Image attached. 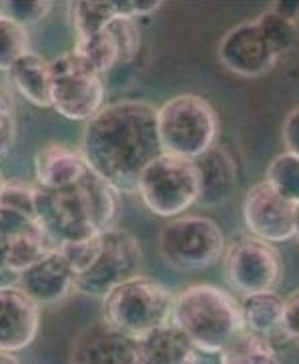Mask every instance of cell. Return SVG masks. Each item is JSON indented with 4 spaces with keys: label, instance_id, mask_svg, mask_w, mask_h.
<instances>
[{
    "label": "cell",
    "instance_id": "obj_17",
    "mask_svg": "<svg viewBox=\"0 0 299 364\" xmlns=\"http://www.w3.org/2000/svg\"><path fill=\"white\" fill-rule=\"evenodd\" d=\"M89 173L81 149L67 143H46L35 155V177L38 188L62 189L77 186Z\"/></svg>",
    "mask_w": 299,
    "mask_h": 364
},
{
    "label": "cell",
    "instance_id": "obj_7",
    "mask_svg": "<svg viewBox=\"0 0 299 364\" xmlns=\"http://www.w3.org/2000/svg\"><path fill=\"white\" fill-rule=\"evenodd\" d=\"M225 234L215 220L203 215H181L169 220L159 232L161 258L181 272L207 270L223 259Z\"/></svg>",
    "mask_w": 299,
    "mask_h": 364
},
{
    "label": "cell",
    "instance_id": "obj_21",
    "mask_svg": "<svg viewBox=\"0 0 299 364\" xmlns=\"http://www.w3.org/2000/svg\"><path fill=\"white\" fill-rule=\"evenodd\" d=\"M239 304H241L245 330H251L255 334H261L267 338H271L276 332H281L286 298H281L276 290L243 296Z\"/></svg>",
    "mask_w": 299,
    "mask_h": 364
},
{
    "label": "cell",
    "instance_id": "obj_11",
    "mask_svg": "<svg viewBox=\"0 0 299 364\" xmlns=\"http://www.w3.org/2000/svg\"><path fill=\"white\" fill-rule=\"evenodd\" d=\"M53 250L35 218L0 208V288L18 286L23 272Z\"/></svg>",
    "mask_w": 299,
    "mask_h": 364
},
{
    "label": "cell",
    "instance_id": "obj_18",
    "mask_svg": "<svg viewBox=\"0 0 299 364\" xmlns=\"http://www.w3.org/2000/svg\"><path fill=\"white\" fill-rule=\"evenodd\" d=\"M195 164L201 179L199 203L205 208H221L231 201L239 179L237 164L231 153L221 145H213Z\"/></svg>",
    "mask_w": 299,
    "mask_h": 364
},
{
    "label": "cell",
    "instance_id": "obj_27",
    "mask_svg": "<svg viewBox=\"0 0 299 364\" xmlns=\"http://www.w3.org/2000/svg\"><path fill=\"white\" fill-rule=\"evenodd\" d=\"M257 24L261 26L267 43L271 45L273 53L277 57L286 55L288 50L295 47V41H298V26L293 21H288L286 16L277 14L273 9L265 11L263 14H259L257 18Z\"/></svg>",
    "mask_w": 299,
    "mask_h": 364
},
{
    "label": "cell",
    "instance_id": "obj_6",
    "mask_svg": "<svg viewBox=\"0 0 299 364\" xmlns=\"http://www.w3.org/2000/svg\"><path fill=\"white\" fill-rule=\"evenodd\" d=\"M137 193L151 213L175 220L199 203L201 179L195 161L161 153L141 173Z\"/></svg>",
    "mask_w": 299,
    "mask_h": 364
},
{
    "label": "cell",
    "instance_id": "obj_20",
    "mask_svg": "<svg viewBox=\"0 0 299 364\" xmlns=\"http://www.w3.org/2000/svg\"><path fill=\"white\" fill-rule=\"evenodd\" d=\"M9 77L16 93L31 105L50 109V60L31 50L12 65Z\"/></svg>",
    "mask_w": 299,
    "mask_h": 364
},
{
    "label": "cell",
    "instance_id": "obj_22",
    "mask_svg": "<svg viewBox=\"0 0 299 364\" xmlns=\"http://www.w3.org/2000/svg\"><path fill=\"white\" fill-rule=\"evenodd\" d=\"M219 364H277L271 338L243 328L217 354Z\"/></svg>",
    "mask_w": 299,
    "mask_h": 364
},
{
    "label": "cell",
    "instance_id": "obj_13",
    "mask_svg": "<svg viewBox=\"0 0 299 364\" xmlns=\"http://www.w3.org/2000/svg\"><path fill=\"white\" fill-rule=\"evenodd\" d=\"M219 63L243 79H257L277 65V57L267 43L257 21L235 24L221 36L217 45Z\"/></svg>",
    "mask_w": 299,
    "mask_h": 364
},
{
    "label": "cell",
    "instance_id": "obj_1",
    "mask_svg": "<svg viewBox=\"0 0 299 364\" xmlns=\"http://www.w3.org/2000/svg\"><path fill=\"white\" fill-rule=\"evenodd\" d=\"M81 153L92 173L119 193H137L141 173L163 153L157 107L138 99L104 105L85 123Z\"/></svg>",
    "mask_w": 299,
    "mask_h": 364
},
{
    "label": "cell",
    "instance_id": "obj_38",
    "mask_svg": "<svg viewBox=\"0 0 299 364\" xmlns=\"http://www.w3.org/2000/svg\"><path fill=\"white\" fill-rule=\"evenodd\" d=\"M4 181H6V179H4L2 173H0V193H2V188H4Z\"/></svg>",
    "mask_w": 299,
    "mask_h": 364
},
{
    "label": "cell",
    "instance_id": "obj_26",
    "mask_svg": "<svg viewBox=\"0 0 299 364\" xmlns=\"http://www.w3.org/2000/svg\"><path fill=\"white\" fill-rule=\"evenodd\" d=\"M31 53V35L23 24L0 12V71L9 73L16 60Z\"/></svg>",
    "mask_w": 299,
    "mask_h": 364
},
{
    "label": "cell",
    "instance_id": "obj_3",
    "mask_svg": "<svg viewBox=\"0 0 299 364\" xmlns=\"http://www.w3.org/2000/svg\"><path fill=\"white\" fill-rule=\"evenodd\" d=\"M171 324L203 354H219L245 328L237 298L213 284H191L175 294Z\"/></svg>",
    "mask_w": 299,
    "mask_h": 364
},
{
    "label": "cell",
    "instance_id": "obj_30",
    "mask_svg": "<svg viewBox=\"0 0 299 364\" xmlns=\"http://www.w3.org/2000/svg\"><path fill=\"white\" fill-rule=\"evenodd\" d=\"M50 11H53V2H48V0H36V2L9 0V2H0V12L11 16L14 23L23 24L24 28L45 21Z\"/></svg>",
    "mask_w": 299,
    "mask_h": 364
},
{
    "label": "cell",
    "instance_id": "obj_4",
    "mask_svg": "<svg viewBox=\"0 0 299 364\" xmlns=\"http://www.w3.org/2000/svg\"><path fill=\"white\" fill-rule=\"evenodd\" d=\"M157 133L163 153L197 161L217 145V111L201 95H177L157 109Z\"/></svg>",
    "mask_w": 299,
    "mask_h": 364
},
{
    "label": "cell",
    "instance_id": "obj_9",
    "mask_svg": "<svg viewBox=\"0 0 299 364\" xmlns=\"http://www.w3.org/2000/svg\"><path fill=\"white\" fill-rule=\"evenodd\" d=\"M143 252L138 240L127 230L113 228L101 234V250L89 270L75 280V292L104 298L113 288L141 274Z\"/></svg>",
    "mask_w": 299,
    "mask_h": 364
},
{
    "label": "cell",
    "instance_id": "obj_24",
    "mask_svg": "<svg viewBox=\"0 0 299 364\" xmlns=\"http://www.w3.org/2000/svg\"><path fill=\"white\" fill-rule=\"evenodd\" d=\"M69 16L75 38L97 35L119 16L116 2H70Z\"/></svg>",
    "mask_w": 299,
    "mask_h": 364
},
{
    "label": "cell",
    "instance_id": "obj_14",
    "mask_svg": "<svg viewBox=\"0 0 299 364\" xmlns=\"http://www.w3.org/2000/svg\"><path fill=\"white\" fill-rule=\"evenodd\" d=\"M40 328V306L18 288H0V353L28 348Z\"/></svg>",
    "mask_w": 299,
    "mask_h": 364
},
{
    "label": "cell",
    "instance_id": "obj_16",
    "mask_svg": "<svg viewBox=\"0 0 299 364\" xmlns=\"http://www.w3.org/2000/svg\"><path fill=\"white\" fill-rule=\"evenodd\" d=\"M75 272L60 250H53L26 268L18 280V288L38 306L58 304L75 290Z\"/></svg>",
    "mask_w": 299,
    "mask_h": 364
},
{
    "label": "cell",
    "instance_id": "obj_15",
    "mask_svg": "<svg viewBox=\"0 0 299 364\" xmlns=\"http://www.w3.org/2000/svg\"><path fill=\"white\" fill-rule=\"evenodd\" d=\"M70 364H141L137 341L109 324H92L79 334Z\"/></svg>",
    "mask_w": 299,
    "mask_h": 364
},
{
    "label": "cell",
    "instance_id": "obj_34",
    "mask_svg": "<svg viewBox=\"0 0 299 364\" xmlns=\"http://www.w3.org/2000/svg\"><path fill=\"white\" fill-rule=\"evenodd\" d=\"M281 139L286 145V151L299 157V105L291 109L281 127Z\"/></svg>",
    "mask_w": 299,
    "mask_h": 364
},
{
    "label": "cell",
    "instance_id": "obj_8",
    "mask_svg": "<svg viewBox=\"0 0 299 364\" xmlns=\"http://www.w3.org/2000/svg\"><path fill=\"white\" fill-rule=\"evenodd\" d=\"M103 77L72 50L50 60V109L69 121H91L107 103Z\"/></svg>",
    "mask_w": 299,
    "mask_h": 364
},
{
    "label": "cell",
    "instance_id": "obj_12",
    "mask_svg": "<svg viewBox=\"0 0 299 364\" xmlns=\"http://www.w3.org/2000/svg\"><path fill=\"white\" fill-rule=\"evenodd\" d=\"M241 212L247 232L267 244H283L298 234V205L277 193L265 179L245 193Z\"/></svg>",
    "mask_w": 299,
    "mask_h": 364
},
{
    "label": "cell",
    "instance_id": "obj_5",
    "mask_svg": "<svg viewBox=\"0 0 299 364\" xmlns=\"http://www.w3.org/2000/svg\"><path fill=\"white\" fill-rule=\"evenodd\" d=\"M173 296L165 284L138 274L104 296V324L138 341L171 322Z\"/></svg>",
    "mask_w": 299,
    "mask_h": 364
},
{
    "label": "cell",
    "instance_id": "obj_25",
    "mask_svg": "<svg viewBox=\"0 0 299 364\" xmlns=\"http://www.w3.org/2000/svg\"><path fill=\"white\" fill-rule=\"evenodd\" d=\"M265 181L286 200L299 205V157L288 151L276 155L265 169Z\"/></svg>",
    "mask_w": 299,
    "mask_h": 364
},
{
    "label": "cell",
    "instance_id": "obj_37",
    "mask_svg": "<svg viewBox=\"0 0 299 364\" xmlns=\"http://www.w3.org/2000/svg\"><path fill=\"white\" fill-rule=\"evenodd\" d=\"M0 364H21L16 358H14V354H6V353H0Z\"/></svg>",
    "mask_w": 299,
    "mask_h": 364
},
{
    "label": "cell",
    "instance_id": "obj_29",
    "mask_svg": "<svg viewBox=\"0 0 299 364\" xmlns=\"http://www.w3.org/2000/svg\"><path fill=\"white\" fill-rule=\"evenodd\" d=\"M35 196L36 186H28L16 179H11V181L6 179L0 193V208L35 218Z\"/></svg>",
    "mask_w": 299,
    "mask_h": 364
},
{
    "label": "cell",
    "instance_id": "obj_33",
    "mask_svg": "<svg viewBox=\"0 0 299 364\" xmlns=\"http://www.w3.org/2000/svg\"><path fill=\"white\" fill-rule=\"evenodd\" d=\"M281 332L299 342V288L286 298L283 304V320H281Z\"/></svg>",
    "mask_w": 299,
    "mask_h": 364
},
{
    "label": "cell",
    "instance_id": "obj_23",
    "mask_svg": "<svg viewBox=\"0 0 299 364\" xmlns=\"http://www.w3.org/2000/svg\"><path fill=\"white\" fill-rule=\"evenodd\" d=\"M72 53L77 57H81L92 71H97L101 77L119 67V47H116L115 36L111 35L109 26L97 35L75 38Z\"/></svg>",
    "mask_w": 299,
    "mask_h": 364
},
{
    "label": "cell",
    "instance_id": "obj_19",
    "mask_svg": "<svg viewBox=\"0 0 299 364\" xmlns=\"http://www.w3.org/2000/svg\"><path fill=\"white\" fill-rule=\"evenodd\" d=\"M141 364H197L199 353L179 328L171 322L138 338Z\"/></svg>",
    "mask_w": 299,
    "mask_h": 364
},
{
    "label": "cell",
    "instance_id": "obj_10",
    "mask_svg": "<svg viewBox=\"0 0 299 364\" xmlns=\"http://www.w3.org/2000/svg\"><path fill=\"white\" fill-rule=\"evenodd\" d=\"M225 278L241 296L273 292L283 276V259L273 244L245 235L233 240L223 256Z\"/></svg>",
    "mask_w": 299,
    "mask_h": 364
},
{
    "label": "cell",
    "instance_id": "obj_28",
    "mask_svg": "<svg viewBox=\"0 0 299 364\" xmlns=\"http://www.w3.org/2000/svg\"><path fill=\"white\" fill-rule=\"evenodd\" d=\"M111 35L115 36L116 47H119V67L131 65L137 59L138 50H141V26L135 18H125V16H116L113 23L109 24Z\"/></svg>",
    "mask_w": 299,
    "mask_h": 364
},
{
    "label": "cell",
    "instance_id": "obj_36",
    "mask_svg": "<svg viewBox=\"0 0 299 364\" xmlns=\"http://www.w3.org/2000/svg\"><path fill=\"white\" fill-rule=\"evenodd\" d=\"M271 9H273L277 14L286 16L288 21H293V23H295V16L299 14V2H276Z\"/></svg>",
    "mask_w": 299,
    "mask_h": 364
},
{
    "label": "cell",
    "instance_id": "obj_39",
    "mask_svg": "<svg viewBox=\"0 0 299 364\" xmlns=\"http://www.w3.org/2000/svg\"><path fill=\"white\" fill-rule=\"evenodd\" d=\"M295 237L299 240V205H298V234H295Z\"/></svg>",
    "mask_w": 299,
    "mask_h": 364
},
{
    "label": "cell",
    "instance_id": "obj_31",
    "mask_svg": "<svg viewBox=\"0 0 299 364\" xmlns=\"http://www.w3.org/2000/svg\"><path fill=\"white\" fill-rule=\"evenodd\" d=\"M60 250V254L67 258L70 264V268L75 272V276L79 278L81 274L91 268L94 264V259L99 256V250H101V235L91 237V240H85V242H77V244H65V246L57 247Z\"/></svg>",
    "mask_w": 299,
    "mask_h": 364
},
{
    "label": "cell",
    "instance_id": "obj_2",
    "mask_svg": "<svg viewBox=\"0 0 299 364\" xmlns=\"http://www.w3.org/2000/svg\"><path fill=\"white\" fill-rule=\"evenodd\" d=\"M119 191L91 169L77 186L43 189L36 186L35 220L55 247L77 244L115 228Z\"/></svg>",
    "mask_w": 299,
    "mask_h": 364
},
{
    "label": "cell",
    "instance_id": "obj_35",
    "mask_svg": "<svg viewBox=\"0 0 299 364\" xmlns=\"http://www.w3.org/2000/svg\"><path fill=\"white\" fill-rule=\"evenodd\" d=\"M161 6L163 2H137V0H127V2H116V12H119V16L138 21L141 16L155 14Z\"/></svg>",
    "mask_w": 299,
    "mask_h": 364
},
{
    "label": "cell",
    "instance_id": "obj_32",
    "mask_svg": "<svg viewBox=\"0 0 299 364\" xmlns=\"http://www.w3.org/2000/svg\"><path fill=\"white\" fill-rule=\"evenodd\" d=\"M16 139V105L11 91L0 85V159L11 151Z\"/></svg>",
    "mask_w": 299,
    "mask_h": 364
}]
</instances>
